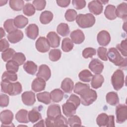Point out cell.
I'll list each match as a JSON object with an SVG mask.
<instances>
[{
    "label": "cell",
    "instance_id": "cell-1",
    "mask_svg": "<svg viewBox=\"0 0 127 127\" xmlns=\"http://www.w3.org/2000/svg\"><path fill=\"white\" fill-rule=\"evenodd\" d=\"M0 85L1 91L11 96L18 95L22 92V85L19 82L11 83L9 81H1Z\"/></svg>",
    "mask_w": 127,
    "mask_h": 127
},
{
    "label": "cell",
    "instance_id": "cell-2",
    "mask_svg": "<svg viewBox=\"0 0 127 127\" xmlns=\"http://www.w3.org/2000/svg\"><path fill=\"white\" fill-rule=\"evenodd\" d=\"M107 57L109 61L116 65L121 67H127V59L122 57L116 48H110L107 53Z\"/></svg>",
    "mask_w": 127,
    "mask_h": 127
},
{
    "label": "cell",
    "instance_id": "cell-3",
    "mask_svg": "<svg viewBox=\"0 0 127 127\" xmlns=\"http://www.w3.org/2000/svg\"><path fill=\"white\" fill-rule=\"evenodd\" d=\"M76 22L80 28H90L95 24V18L92 14L90 13L85 14H79L76 17Z\"/></svg>",
    "mask_w": 127,
    "mask_h": 127
},
{
    "label": "cell",
    "instance_id": "cell-4",
    "mask_svg": "<svg viewBox=\"0 0 127 127\" xmlns=\"http://www.w3.org/2000/svg\"><path fill=\"white\" fill-rule=\"evenodd\" d=\"M80 101L82 105L89 106L96 101L97 98L96 92L91 89L88 88L80 95Z\"/></svg>",
    "mask_w": 127,
    "mask_h": 127
},
{
    "label": "cell",
    "instance_id": "cell-5",
    "mask_svg": "<svg viewBox=\"0 0 127 127\" xmlns=\"http://www.w3.org/2000/svg\"><path fill=\"white\" fill-rule=\"evenodd\" d=\"M124 73L121 69L116 70L111 77V82L114 89L120 90L124 84Z\"/></svg>",
    "mask_w": 127,
    "mask_h": 127
},
{
    "label": "cell",
    "instance_id": "cell-6",
    "mask_svg": "<svg viewBox=\"0 0 127 127\" xmlns=\"http://www.w3.org/2000/svg\"><path fill=\"white\" fill-rule=\"evenodd\" d=\"M116 122L117 123L122 124L125 122L127 119V109L126 105L120 104L116 109Z\"/></svg>",
    "mask_w": 127,
    "mask_h": 127
},
{
    "label": "cell",
    "instance_id": "cell-7",
    "mask_svg": "<svg viewBox=\"0 0 127 127\" xmlns=\"http://www.w3.org/2000/svg\"><path fill=\"white\" fill-rule=\"evenodd\" d=\"M13 119V114L9 110H5L1 112L0 115V120L2 126H11L12 122Z\"/></svg>",
    "mask_w": 127,
    "mask_h": 127
},
{
    "label": "cell",
    "instance_id": "cell-8",
    "mask_svg": "<svg viewBox=\"0 0 127 127\" xmlns=\"http://www.w3.org/2000/svg\"><path fill=\"white\" fill-rule=\"evenodd\" d=\"M35 46L37 50L41 53H46L48 52L50 47L47 39L44 37H40L37 40Z\"/></svg>",
    "mask_w": 127,
    "mask_h": 127
},
{
    "label": "cell",
    "instance_id": "cell-9",
    "mask_svg": "<svg viewBox=\"0 0 127 127\" xmlns=\"http://www.w3.org/2000/svg\"><path fill=\"white\" fill-rule=\"evenodd\" d=\"M88 67L93 73L96 74H99L103 70L104 64L98 59H94L90 62Z\"/></svg>",
    "mask_w": 127,
    "mask_h": 127
},
{
    "label": "cell",
    "instance_id": "cell-10",
    "mask_svg": "<svg viewBox=\"0 0 127 127\" xmlns=\"http://www.w3.org/2000/svg\"><path fill=\"white\" fill-rule=\"evenodd\" d=\"M36 76L41 78L45 81H48L51 76V72L49 67L46 64H42L39 67L38 72Z\"/></svg>",
    "mask_w": 127,
    "mask_h": 127
},
{
    "label": "cell",
    "instance_id": "cell-11",
    "mask_svg": "<svg viewBox=\"0 0 127 127\" xmlns=\"http://www.w3.org/2000/svg\"><path fill=\"white\" fill-rule=\"evenodd\" d=\"M97 39L100 45L102 46H106L110 42V35L108 31L106 30H102L98 33Z\"/></svg>",
    "mask_w": 127,
    "mask_h": 127
},
{
    "label": "cell",
    "instance_id": "cell-12",
    "mask_svg": "<svg viewBox=\"0 0 127 127\" xmlns=\"http://www.w3.org/2000/svg\"><path fill=\"white\" fill-rule=\"evenodd\" d=\"M89 11L95 15H99L103 11L102 3L100 0H92L88 5Z\"/></svg>",
    "mask_w": 127,
    "mask_h": 127
},
{
    "label": "cell",
    "instance_id": "cell-13",
    "mask_svg": "<svg viewBox=\"0 0 127 127\" xmlns=\"http://www.w3.org/2000/svg\"><path fill=\"white\" fill-rule=\"evenodd\" d=\"M21 98L24 104L29 106L34 105L36 101L35 93L30 91L23 92L22 94Z\"/></svg>",
    "mask_w": 127,
    "mask_h": 127
},
{
    "label": "cell",
    "instance_id": "cell-14",
    "mask_svg": "<svg viewBox=\"0 0 127 127\" xmlns=\"http://www.w3.org/2000/svg\"><path fill=\"white\" fill-rule=\"evenodd\" d=\"M77 108L72 103L66 101V103L62 105V109L64 114L67 117L74 115L76 113V110Z\"/></svg>",
    "mask_w": 127,
    "mask_h": 127
},
{
    "label": "cell",
    "instance_id": "cell-15",
    "mask_svg": "<svg viewBox=\"0 0 127 127\" xmlns=\"http://www.w3.org/2000/svg\"><path fill=\"white\" fill-rule=\"evenodd\" d=\"M47 117L55 119L61 115L60 106L58 104H52L49 106L47 112Z\"/></svg>",
    "mask_w": 127,
    "mask_h": 127
},
{
    "label": "cell",
    "instance_id": "cell-16",
    "mask_svg": "<svg viewBox=\"0 0 127 127\" xmlns=\"http://www.w3.org/2000/svg\"><path fill=\"white\" fill-rule=\"evenodd\" d=\"M70 37L72 42L76 44L82 43L85 39L84 34L80 29H76L72 31L70 34Z\"/></svg>",
    "mask_w": 127,
    "mask_h": 127
},
{
    "label": "cell",
    "instance_id": "cell-17",
    "mask_svg": "<svg viewBox=\"0 0 127 127\" xmlns=\"http://www.w3.org/2000/svg\"><path fill=\"white\" fill-rule=\"evenodd\" d=\"M47 38L50 47L52 48H57L59 46L61 38L56 32H50L47 35Z\"/></svg>",
    "mask_w": 127,
    "mask_h": 127
},
{
    "label": "cell",
    "instance_id": "cell-18",
    "mask_svg": "<svg viewBox=\"0 0 127 127\" xmlns=\"http://www.w3.org/2000/svg\"><path fill=\"white\" fill-rule=\"evenodd\" d=\"M8 40L12 44L16 43L21 41L23 38V33L20 30L16 29L9 33L7 36Z\"/></svg>",
    "mask_w": 127,
    "mask_h": 127
},
{
    "label": "cell",
    "instance_id": "cell-19",
    "mask_svg": "<svg viewBox=\"0 0 127 127\" xmlns=\"http://www.w3.org/2000/svg\"><path fill=\"white\" fill-rule=\"evenodd\" d=\"M25 33L29 38L35 40L39 34L38 26L35 24H29L25 29Z\"/></svg>",
    "mask_w": 127,
    "mask_h": 127
},
{
    "label": "cell",
    "instance_id": "cell-20",
    "mask_svg": "<svg viewBox=\"0 0 127 127\" xmlns=\"http://www.w3.org/2000/svg\"><path fill=\"white\" fill-rule=\"evenodd\" d=\"M46 87V81L37 77L34 79L31 84V88L35 92H40L44 90Z\"/></svg>",
    "mask_w": 127,
    "mask_h": 127
},
{
    "label": "cell",
    "instance_id": "cell-21",
    "mask_svg": "<svg viewBox=\"0 0 127 127\" xmlns=\"http://www.w3.org/2000/svg\"><path fill=\"white\" fill-rule=\"evenodd\" d=\"M117 17L126 20L127 18V4L126 2H123L117 6L116 8Z\"/></svg>",
    "mask_w": 127,
    "mask_h": 127
},
{
    "label": "cell",
    "instance_id": "cell-22",
    "mask_svg": "<svg viewBox=\"0 0 127 127\" xmlns=\"http://www.w3.org/2000/svg\"><path fill=\"white\" fill-rule=\"evenodd\" d=\"M74 88V83L69 78H64L61 83V88L65 93H70Z\"/></svg>",
    "mask_w": 127,
    "mask_h": 127
},
{
    "label": "cell",
    "instance_id": "cell-23",
    "mask_svg": "<svg viewBox=\"0 0 127 127\" xmlns=\"http://www.w3.org/2000/svg\"><path fill=\"white\" fill-rule=\"evenodd\" d=\"M15 119L20 123H28L30 122L28 119V112L25 109L19 110L16 114Z\"/></svg>",
    "mask_w": 127,
    "mask_h": 127
},
{
    "label": "cell",
    "instance_id": "cell-24",
    "mask_svg": "<svg viewBox=\"0 0 127 127\" xmlns=\"http://www.w3.org/2000/svg\"><path fill=\"white\" fill-rule=\"evenodd\" d=\"M104 81L103 76L101 74H95L93 75L91 79V87L94 89H98L101 87Z\"/></svg>",
    "mask_w": 127,
    "mask_h": 127
},
{
    "label": "cell",
    "instance_id": "cell-25",
    "mask_svg": "<svg viewBox=\"0 0 127 127\" xmlns=\"http://www.w3.org/2000/svg\"><path fill=\"white\" fill-rule=\"evenodd\" d=\"M104 15L105 17L109 20H114L116 18L117 15L116 13V7L114 5L109 4L105 9Z\"/></svg>",
    "mask_w": 127,
    "mask_h": 127
},
{
    "label": "cell",
    "instance_id": "cell-26",
    "mask_svg": "<svg viewBox=\"0 0 127 127\" xmlns=\"http://www.w3.org/2000/svg\"><path fill=\"white\" fill-rule=\"evenodd\" d=\"M13 20L14 25L17 28L22 29L25 27L28 23V19L22 15H19L16 16Z\"/></svg>",
    "mask_w": 127,
    "mask_h": 127
},
{
    "label": "cell",
    "instance_id": "cell-27",
    "mask_svg": "<svg viewBox=\"0 0 127 127\" xmlns=\"http://www.w3.org/2000/svg\"><path fill=\"white\" fill-rule=\"evenodd\" d=\"M23 69L28 74L34 75L37 70V65L32 61H27L24 64Z\"/></svg>",
    "mask_w": 127,
    "mask_h": 127
},
{
    "label": "cell",
    "instance_id": "cell-28",
    "mask_svg": "<svg viewBox=\"0 0 127 127\" xmlns=\"http://www.w3.org/2000/svg\"><path fill=\"white\" fill-rule=\"evenodd\" d=\"M106 102L109 104L115 106L119 103V98L117 93L115 92H110L108 93L106 96Z\"/></svg>",
    "mask_w": 127,
    "mask_h": 127
},
{
    "label": "cell",
    "instance_id": "cell-29",
    "mask_svg": "<svg viewBox=\"0 0 127 127\" xmlns=\"http://www.w3.org/2000/svg\"><path fill=\"white\" fill-rule=\"evenodd\" d=\"M51 100L56 103H58L61 101L64 97V93L60 89H55L50 93Z\"/></svg>",
    "mask_w": 127,
    "mask_h": 127
},
{
    "label": "cell",
    "instance_id": "cell-30",
    "mask_svg": "<svg viewBox=\"0 0 127 127\" xmlns=\"http://www.w3.org/2000/svg\"><path fill=\"white\" fill-rule=\"evenodd\" d=\"M53 18V14L52 12L45 10L42 12L40 16V21L43 24L49 23Z\"/></svg>",
    "mask_w": 127,
    "mask_h": 127
},
{
    "label": "cell",
    "instance_id": "cell-31",
    "mask_svg": "<svg viewBox=\"0 0 127 127\" xmlns=\"http://www.w3.org/2000/svg\"><path fill=\"white\" fill-rule=\"evenodd\" d=\"M37 98L39 102L48 105L51 103V98L50 93L48 92H43L39 93L36 95Z\"/></svg>",
    "mask_w": 127,
    "mask_h": 127
},
{
    "label": "cell",
    "instance_id": "cell-32",
    "mask_svg": "<svg viewBox=\"0 0 127 127\" xmlns=\"http://www.w3.org/2000/svg\"><path fill=\"white\" fill-rule=\"evenodd\" d=\"M28 119L32 123H35L42 119V116L36 108H34L29 112Z\"/></svg>",
    "mask_w": 127,
    "mask_h": 127
},
{
    "label": "cell",
    "instance_id": "cell-33",
    "mask_svg": "<svg viewBox=\"0 0 127 127\" xmlns=\"http://www.w3.org/2000/svg\"><path fill=\"white\" fill-rule=\"evenodd\" d=\"M57 31L61 36L65 37L68 35L70 30L67 24L65 23H61L57 26Z\"/></svg>",
    "mask_w": 127,
    "mask_h": 127
},
{
    "label": "cell",
    "instance_id": "cell-34",
    "mask_svg": "<svg viewBox=\"0 0 127 127\" xmlns=\"http://www.w3.org/2000/svg\"><path fill=\"white\" fill-rule=\"evenodd\" d=\"M9 4L13 10L20 11L24 6V1L22 0H10L9 1Z\"/></svg>",
    "mask_w": 127,
    "mask_h": 127
},
{
    "label": "cell",
    "instance_id": "cell-35",
    "mask_svg": "<svg viewBox=\"0 0 127 127\" xmlns=\"http://www.w3.org/2000/svg\"><path fill=\"white\" fill-rule=\"evenodd\" d=\"M68 125L67 120L62 115L58 118L53 119V127H68Z\"/></svg>",
    "mask_w": 127,
    "mask_h": 127
},
{
    "label": "cell",
    "instance_id": "cell-36",
    "mask_svg": "<svg viewBox=\"0 0 127 127\" xmlns=\"http://www.w3.org/2000/svg\"><path fill=\"white\" fill-rule=\"evenodd\" d=\"M92 76L93 74L89 70L87 69H84L82 70L78 74V77L79 79L81 81L85 82H90Z\"/></svg>",
    "mask_w": 127,
    "mask_h": 127
},
{
    "label": "cell",
    "instance_id": "cell-37",
    "mask_svg": "<svg viewBox=\"0 0 127 127\" xmlns=\"http://www.w3.org/2000/svg\"><path fill=\"white\" fill-rule=\"evenodd\" d=\"M74 46L73 42L69 38L63 39L62 43V49L64 52H69L72 50Z\"/></svg>",
    "mask_w": 127,
    "mask_h": 127
},
{
    "label": "cell",
    "instance_id": "cell-38",
    "mask_svg": "<svg viewBox=\"0 0 127 127\" xmlns=\"http://www.w3.org/2000/svg\"><path fill=\"white\" fill-rule=\"evenodd\" d=\"M109 121V116L106 113H101L99 114L97 119L96 123L99 127H106Z\"/></svg>",
    "mask_w": 127,
    "mask_h": 127
},
{
    "label": "cell",
    "instance_id": "cell-39",
    "mask_svg": "<svg viewBox=\"0 0 127 127\" xmlns=\"http://www.w3.org/2000/svg\"><path fill=\"white\" fill-rule=\"evenodd\" d=\"M5 67L7 71L12 73H16L18 70L19 65L14 61L11 60L7 62Z\"/></svg>",
    "mask_w": 127,
    "mask_h": 127
},
{
    "label": "cell",
    "instance_id": "cell-40",
    "mask_svg": "<svg viewBox=\"0 0 127 127\" xmlns=\"http://www.w3.org/2000/svg\"><path fill=\"white\" fill-rule=\"evenodd\" d=\"M17 79V75L16 73H12L9 71H4L1 76L2 81H15Z\"/></svg>",
    "mask_w": 127,
    "mask_h": 127
},
{
    "label": "cell",
    "instance_id": "cell-41",
    "mask_svg": "<svg viewBox=\"0 0 127 127\" xmlns=\"http://www.w3.org/2000/svg\"><path fill=\"white\" fill-rule=\"evenodd\" d=\"M90 88L89 85L87 84L82 83L80 82H77L74 87V92L77 94L80 95L84 91Z\"/></svg>",
    "mask_w": 127,
    "mask_h": 127
},
{
    "label": "cell",
    "instance_id": "cell-42",
    "mask_svg": "<svg viewBox=\"0 0 127 127\" xmlns=\"http://www.w3.org/2000/svg\"><path fill=\"white\" fill-rule=\"evenodd\" d=\"M3 27L5 30L8 33L16 30V27L14 23V20L8 19L5 20L3 24Z\"/></svg>",
    "mask_w": 127,
    "mask_h": 127
},
{
    "label": "cell",
    "instance_id": "cell-43",
    "mask_svg": "<svg viewBox=\"0 0 127 127\" xmlns=\"http://www.w3.org/2000/svg\"><path fill=\"white\" fill-rule=\"evenodd\" d=\"M62 52L59 49H54L50 51L49 54V59L53 62L58 61L61 57Z\"/></svg>",
    "mask_w": 127,
    "mask_h": 127
},
{
    "label": "cell",
    "instance_id": "cell-44",
    "mask_svg": "<svg viewBox=\"0 0 127 127\" xmlns=\"http://www.w3.org/2000/svg\"><path fill=\"white\" fill-rule=\"evenodd\" d=\"M23 12L25 15L28 16H31L34 14L35 8L31 3H27L23 8Z\"/></svg>",
    "mask_w": 127,
    "mask_h": 127
},
{
    "label": "cell",
    "instance_id": "cell-45",
    "mask_svg": "<svg viewBox=\"0 0 127 127\" xmlns=\"http://www.w3.org/2000/svg\"><path fill=\"white\" fill-rule=\"evenodd\" d=\"M15 53L14 50L11 48H8L6 50L2 52L1 58L4 62H8L12 58Z\"/></svg>",
    "mask_w": 127,
    "mask_h": 127
},
{
    "label": "cell",
    "instance_id": "cell-46",
    "mask_svg": "<svg viewBox=\"0 0 127 127\" xmlns=\"http://www.w3.org/2000/svg\"><path fill=\"white\" fill-rule=\"evenodd\" d=\"M68 123L70 127L81 126V121L80 118L76 115H72L68 119Z\"/></svg>",
    "mask_w": 127,
    "mask_h": 127
},
{
    "label": "cell",
    "instance_id": "cell-47",
    "mask_svg": "<svg viewBox=\"0 0 127 127\" xmlns=\"http://www.w3.org/2000/svg\"><path fill=\"white\" fill-rule=\"evenodd\" d=\"M65 19L69 22L74 21L77 16V12L73 9H67L65 13Z\"/></svg>",
    "mask_w": 127,
    "mask_h": 127
},
{
    "label": "cell",
    "instance_id": "cell-48",
    "mask_svg": "<svg viewBox=\"0 0 127 127\" xmlns=\"http://www.w3.org/2000/svg\"><path fill=\"white\" fill-rule=\"evenodd\" d=\"M12 60L17 63L19 65H21L25 62L26 58L25 55L22 53H15L14 54Z\"/></svg>",
    "mask_w": 127,
    "mask_h": 127
},
{
    "label": "cell",
    "instance_id": "cell-49",
    "mask_svg": "<svg viewBox=\"0 0 127 127\" xmlns=\"http://www.w3.org/2000/svg\"><path fill=\"white\" fill-rule=\"evenodd\" d=\"M96 54V51L95 49L91 47L86 48L84 49L82 51V56L85 59L92 58L93 56Z\"/></svg>",
    "mask_w": 127,
    "mask_h": 127
},
{
    "label": "cell",
    "instance_id": "cell-50",
    "mask_svg": "<svg viewBox=\"0 0 127 127\" xmlns=\"http://www.w3.org/2000/svg\"><path fill=\"white\" fill-rule=\"evenodd\" d=\"M32 3L35 9L37 10L44 9L46 4V1L45 0H35L33 1Z\"/></svg>",
    "mask_w": 127,
    "mask_h": 127
},
{
    "label": "cell",
    "instance_id": "cell-51",
    "mask_svg": "<svg viewBox=\"0 0 127 127\" xmlns=\"http://www.w3.org/2000/svg\"><path fill=\"white\" fill-rule=\"evenodd\" d=\"M97 54L98 57L104 61H107L108 58L107 57V49L106 48L100 47L97 49Z\"/></svg>",
    "mask_w": 127,
    "mask_h": 127
},
{
    "label": "cell",
    "instance_id": "cell-52",
    "mask_svg": "<svg viewBox=\"0 0 127 127\" xmlns=\"http://www.w3.org/2000/svg\"><path fill=\"white\" fill-rule=\"evenodd\" d=\"M116 48L124 56L127 57V39L122 41L121 44L117 45Z\"/></svg>",
    "mask_w": 127,
    "mask_h": 127
},
{
    "label": "cell",
    "instance_id": "cell-53",
    "mask_svg": "<svg viewBox=\"0 0 127 127\" xmlns=\"http://www.w3.org/2000/svg\"><path fill=\"white\" fill-rule=\"evenodd\" d=\"M72 3L76 9H81L86 5V1L84 0H73Z\"/></svg>",
    "mask_w": 127,
    "mask_h": 127
},
{
    "label": "cell",
    "instance_id": "cell-54",
    "mask_svg": "<svg viewBox=\"0 0 127 127\" xmlns=\"http://www.w3.org/2000/svg\"><path fill=\"white\" fill-rule=\"evenodd\" d=\"M9 104V97L4 94H1L0 95V106L1 107H5Z\"/></svg>",
    "mask_w": 127,
    "mask_h": 127
},
{
    "label": "cell",
    "instance_id": "cell-55",
    "mask_svg": "<svg viewBox=\"0 0 127 127\" xmlns=\"http://www.w3.org/2000/svg\"><path fill=\"white\" fill-rule=\"evenodd\" d=\"M66 101L70 102L72 103H73L77 108L80 105V99L79 98L78 96L77 95H75L73 94H72L69 97V98Z\"/></svg>",
    "mask_w": 127,
    "mask_h": 127
},
{
    "label": "cell",
    "instance_id": "cell-56",
    "mask_svg": "<svg viewBox=\"0 0 127 127\" xmlns=\"http://www.w3.org/2000/svg\"><path fill=\"white\" fill-rule=\"evenodd\" d=\"M9 46L8 41L6 39H1L0 41V52H3L8 49Z\"/></svg>",
    "mask_w": 127,
    "mask_h": 127
},
{
    "label": "cell",
    "instance_id": "cell-57",
    "mask_svg": "<svg viewBox=\"0 0 127 127\" xmlns=\"http://www.w3.org/2000/svg\"><path fill=\"white\" fill-rule=\"evenodd\" d=\"M58 5L62 7H66L69 5L70 0H60L56 1Z\"/></svg>",
    "mask_w": 127,
    "mask_h": 127
},
{
    "label": "cell",
    "instance_id": "cell-58",
    "mask_svg": "<svg viewBox=\"0 0 127 127\" xmlns=\"http://www.w3.org/2000/svg\"><path fill=\"white\" fill-rule=\"evenodd\" d=\"M106 127H115L114 116L113 115L109 116V121Z\"/></svg>",
    "mask_w": 127,
    "mask_h": 127
},
{
    "label": "cell",
    "instance_id": "cell-59",
    "mask_svg": "<svg viewBox=\"0 0 127 127\" xmlns=\"http://www.w3.org/2000/svg\"><path fill=\"white\" fill-rule=\"evenodd\" d=\"M44 123H45L44 121L43 120H41L38 123L34 125L33 127H44L45 126Z\"/></svg>",
    "mask_w": 127,
    "mask_h": 127
},
{
    "label": "cell",
    "instance_id": "cell-60",
    "mask_svg": "<svg viewBox=\"0 0 127 127\" xmlns=\"http://www.w3.org/2000/svg\"><path fill=\"white\" fill-rule=\"evenodd\" d=\"M0 30H1V38H2L3 37L5 36V33L4 31L3 30V29L1 27L0 28Z\"/></svg>",
    "mask_w": 127,
    "mask_h": 127
},
{
    "label": "cell",
    "instance_id": "cell-61",
    "mask_svg": "<svg viewBox=\"0 0 127 127\" xmlns=\"http://www.w3.org/2000/svg\"><path fill=\"white\" fill-rule=\"evenodd\" d=\"M7 2V0H0V6H2L3 5H4L5 4V3Z\"/></svg>",
    "mask_w": 127,
    "mask_h": 127
}]
</instances>
